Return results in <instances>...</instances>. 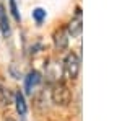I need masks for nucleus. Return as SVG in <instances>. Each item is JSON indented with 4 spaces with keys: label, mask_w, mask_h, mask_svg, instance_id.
Instances as JSON below:
<instances>
[{
    "label": "nucleus",
    "mask_w": 122,
    "mask_h": 121,
    "mask_svg": "<svg viewBox=\"0 0 122 121\" xmlns=\"http://www.w3.org/2000/svg\"><path fill=\"white\" fill-rule=\"evenodd\" d=\"M54 44L59 51H64L68 46V33L65 29H59L54 33Z\"/></svg>",
    "instance_id": "7ed1b4c3"
},
{
    "label": "nucleus",
    "mask_w": 122,
    "mask_h": 121,
    "mask_svg": "<svg viewBox=\"0 0 122 121\" xmlns=\"http://www.w3.org/2000/svg\"><path fill=\"white\" fill-rule=\"evenodd\" d=\"M39 80H41V75H39V72H38V70H31V72L28 74V77H26V80H25L26 92H28V93L33 92V87H34V85H38Z\"/></svg>",
    "instance_id": "423d86ee"
},
{
    "label": "nucleus",
    "mask_w": 122,
    "mask_h": 121,
    "mask_svg": "<svg viewBox=\"0 0 122 121\" xmlns=\"http://www.w3.org/2000/svg\"><path fill=\"white\" fill-rule=\"evenodd\" d=\"M68 33L72 36H80L81 33V10L76 8V17L68 23Z\"/></svg>",
    "instance_id": "20e7f679"
},
{
    "label": "nucleus",
    "mask_w": 122,
    "mask_h": 121,
    "mask_svg": "<svg viewBox=\"0 0 122 121\" xmlns=\"http://www.w3.org/2000/svg\"><path fill=\"white\" fill-rule=\"evenodd\" d=\"M0 31H2V35L7 38L10 35V21H8V17H7V12H5V7L3 5H0Z\"/></svg>",
    "instance_id": "39448f33"
},
{
    "label": "nucleus",
    "mask_w": 122,
    "mask_h": 121,
    "mask_svg": "<svg viewBox=\"0 0 122 121\" xmlns=\"http://www.w3.org/2000/svg\"><path fill=\"white\" fill-rule=\"evenodd\" d=\"M10 10H11L13 18L20 21V13H18V7H16V0H10Z\"/></svg>",
    "instance_id": "1a4fd4ad"
},
{
    "label": "nucleus",
    "mask_w": 122,
    "mask_h": 121,
    "mask_svg": "<svg viewBox=\"0 0 122 121\" xmlns=\"http://www.w3.org/2000/svg\"><path fill=\"white\" fill-rule=\"evenodd\" d=\"M64 72L72 80L78 77V72H80V57L76 56L75 52L67 54V57L64 59Z\"/></svg>",
    "instance_id": "f257e3e1"
},
{
    "label": "nucleus",
    "mask_w": 122,
    "mask_h": 121,
    "mask_svg": "<svg viewBox=\"0 0 122 121\" xmlns=\"http://www.w3.org/2000/svg\"><path fill=\"white\" fill-rule=\"evenodd\" d=\"M33 18L36 20V23H42V20L46 18V10L34 8V10H33Z\"/></svg>",
    "instance_id": "6e6552de"
},
{
    "label": "nucleus",
    "mask_w": 122,
    "mask_h": 121,
    "mask_svg": "<svg viewBox=\"0 0 122 121\" xmlns=\"http://www.w3.org/2000/svg\"><path fill=\"white\" fill-rule=\"evenodd\" d=\"M7 121H13V120H7Z\"/></svg>",
    "instance_id": "9d476101"
},
{
    "label": "nucleus",
    "mask_w": 122,
    "mask_h": 121,
    "mask_svg": "<svg viewBox=\"0 0 122 121\" xmlns=\"http://www.w3.org/2000/svg\"><path fill=\"white\" fill-rule=\"evenodd\" d=\"M52 98L57 105H67L70 102V92L64 84H57L54 87V92H52Z\"/></svg>",
    "instance_id": "f03ea898"
},
{
    "label": "nucleus",
    "mask_w": 122,
    "mask_h": 121,
    "mask_svg": "<svg viewBox=\"0 0 122 121\" xmlns=\"http://www.w3.org/2000/svg\"><path fill=\"white\" fill-rule=\"evenodd\" d=\"M15 103H16V110H18V113L21 115V116H25L28 108H26V102H25V97H23L21 92H16V95H15Z\"/></svg>",
    "instance_id": "0eeeda50"
}]
</instances>
